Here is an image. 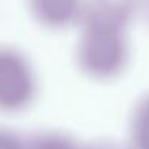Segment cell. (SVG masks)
Listing matches in <instances>:
<instances>
[{
	"instance_id": "obj_1",
	"label": "cell",
	"mask_w": 149,
	"mask_h": 149,
	"mask_svg": "<svg viewBox=\"0 0 149 149\" xmlns=\"http://www.w3.org/2000/svg\"><path fill=\"white\" fill-rule=\"evenodd\" d=\"M127 25L107 17L87 16L78 45V64L94 78H111L126 65L127 45L125 29Z\"/></svg>"
},
{
	"instance_id": "obj_2",
	"label": "cell",
	"mask_w": 149,
	"mask_h": 149,
	"mask_svg": "<svg viewBox=\"0 0 149 149\" xmlns=\"http://www.w3.org/2000/svg\"><path fill=\"white\" fill-rule=\"evenodd\" d=\"M33 96L35 78L26 59L16 51L0 48V110H22Z\"/></svg>"
},
{
	"instance_id": "obj_3",
	"label": "cell",
	"mask_w": 149,
	"mask_h": 149,
	"mask_svg": "<svg viewBox=\"0 0 149 149\" xmlns=\"http://www.w3.org/2000/svg\"><path fill=\"white\" fill-rule=\"evenodd\" d=\"M130 149H149V94L141 100L130 122Z\"/></svg>"
},
{
	"instance_id": "obj_4",
	"label": "cell",
	"mask_w": 149,
	"mask_h": 149,
	"mask_svg": "<svg viewBox=\"0 0 149 149\" xmlns=\"http://www.w3.org/2000/svg\"><path fill=\"white\" fill-rule=\"evenodd\" d=\"M25 149H84V146L61 133H41L33 138Z\"/></svg>"
},
{
	"instance_id": "obj_5",
	"label": "cell",
	"mask_w": 149,
	"mask_h": 149,
	"mask_svg": "<svg viewBox=\"0 0 149 149\" xmlns=\"http://www.w3.org/2000/svg\"><path fill=\"white\" fill-rule=\"evenodd\" d=\"M0 149H25V145L13 133L0 130Z\"/></svg>"
},
{
	"instance_id": "obj_6",
	"label": "cell",
	"mask_w": 149,
	"mask_h": 149,
	"mask_svg": "<svg viewBox=\"0 0 149 149\" xmlns=\"http://www.w3.org/2000/svg\"><path fill=\"white\" fill-rule=\"evenodd\" d=\"M84 149H120V148L116 146V145H113V143L101 142V143H96V145H91V146H86Z\"/></svg>"
}]
</instances>
